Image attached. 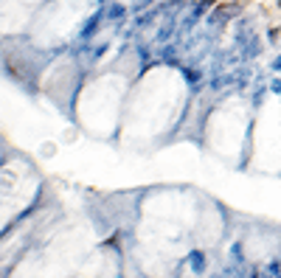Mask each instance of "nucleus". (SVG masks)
I'll return each instance as SVG.
<instances>
[{
  "instance_id": "nucleus-1",
  "label": "nucleus",
  "mask_w": 281,
  "mask_h": 278,
  "mask_svg": "<svg viewBox=\"0 0 281 278\" xmlns=\"http://www.w3.org/2000/svg\"><path fill=\"white\" fill-rule=\"evenodd\" d=\"M191 264H194V270H202V258H200V253L191 258Z\"/></svg>"
}]
</instances>
